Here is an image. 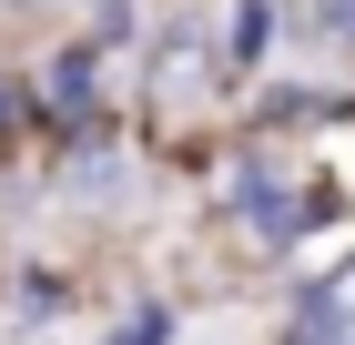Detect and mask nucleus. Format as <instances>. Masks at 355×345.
<instances>
[{"mask_svg":"<svg viewBox=\"0 0 355 345\" xmlns=\"http://www.w3.org/2000/svg\"><path fill=\"white\" fill-rule=\"evenodd\" d=\"M112 345H163V315H142V325H122Z\"/></svg>","mask_w":355,"mask_h":345,"instance_id":"1","label":"nucleus"}]
</instances>
